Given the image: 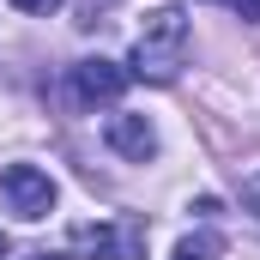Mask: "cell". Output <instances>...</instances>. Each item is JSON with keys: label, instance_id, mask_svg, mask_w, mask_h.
Here are the masks:
<instances>
[{"label": "cell", "instance_id": "1", "mask_svg": "<svg viewBox=\"0 0 260 260\" xmlns=\"http://www.w3.org/2000/svg\"><path fill=\"white\" fill-rule=\"evenodd\" d=\"M182 55H188V18H182L176 6H157V12L145 18L139 43H133V73H139V79L170 85V79H176V67H182Z\"/></svg>", "mask_w": 260, "mask_h": 260}, {"label": "cell", "instance_id": "2", "mask_svg": "<svg viewBox=\"0 0 260 260\" xmlns=\"http://www.w3.org/2000/svg\"><path fill=\"white\" fill-rule=\"evenodd\" d=\"M0 194H6V206L18 212V218H49L55 212V200H61V188L49 182V170H37V164H6L0 170Z\"/></svg>", "mask_w": 260, "mask_h": 260}, {"label": "cell", "instance_id": "3", "mask_svg": "<svg viewBox=\"0 0 260 260\" xmlns=\"http://www.w3.org/2000/svg\"><path fill=\"white\" fill-rule=\"evenodd\" d=\"M73 248L91 260H139L145 254V224L121 218V224H79L73 230Z\"/></svg>", "mask_w": 260, "mask_h": 260}, {"label": "cell", "instance_id": "4", "mask_svg": "<svg viewBox=\"0 0 260 260\" xmlns=\"http://www.w3.org/2000/svg\"><path fill=\"white\" fill-rule=\"evenodd\" d=\"M127 91V67H115V61H79L73 67V97L79 103H115Z\"/></svg>", "mask_w": 260, "mask_h": 260}, {"label": "cell", "instance_id": "5", "mask_svg": "<svg viewBox=\"0 0 260 260\" xmlns=\"http://www.w3.org/2000/svg\"><path fill=\"white\" fill-rule=\"evenodd\" d=\"M103 139H109V151H121L133 164H145V157L157 151V133H151L145 115H109V121H103Z\"/></svg>", "mask_w": 260, "mask_h": 260}, {"label": "cell", "instance_id": "6", "mask_svg": "<svg viewBox=\"0 0 260 260\" xmlns=\"http://www.w3.org/2000/svg\"><path fill=\"white\" fill-rule=\"evenodd\" d=\"M212 254H218V236H188L176 248V260H212Z\"/></svg>", "mask_w": 260, "mask_h": 260}, {"label": "cell", "instance_id": "7", "mask_svg": "<svg viewBox=\"0 0 260 260\" xmlns=\"http://www.w3.org/2000/svg\"><path fill=\"white\" fill-rule=\"evenodd\" d=\"M218 6H230L236 18H260V0H218Z\"/></svg>", "mask_w": 260, "mask_h": 260}, {"label": "cell", "instance_id": "8", "mask_svg": "<svg viewBox=\"0 0 260 260\" xmlns=\"http://www.w3.org/2000/svg\"><path fill=\"white\" fill-rule=\"evenodd\" d=\"M12 6H18V12H55L61 0H12Z\"/></svg>", "mask_w": 260, "mask_h": 260}, {"label": "cell", "instance_id": "9", "mask_svg": "<svg viewBox=\"0 0 260 260\" xmlns=\"http://www.w3.org/2000/svg\"><path fill=\"white\" fill-rule=\"evenodd\" d=\"M248 206H254V212H260V176H254V182H248Z\"/></svg>", "mask_w": 260, "mask_h": 260}, {"label": "cell", "instance_id": "10", "mask_svg": "<svg viewBox=\"0 0 260 260\" xmlns=\"http://www.w3.org/2000/svg\"><path fill=\"white\" fill-rule=\"evenodd\" d=\"M0 260H6V236H0Z\"/></svg>", "mask_w": 260, "mask_h": 260}]
</instances>
